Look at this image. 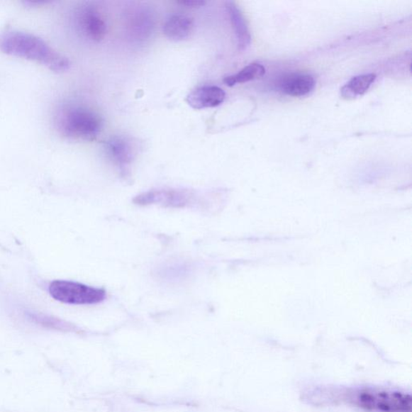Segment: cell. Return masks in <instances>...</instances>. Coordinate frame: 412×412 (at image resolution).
I'll use <instances>...</instances> for the list:
<instances>
[{
    "instance_id": "1",
    "label": "cell",
    "mask_w": 412,
    "mask_h": 412,
    "mask_svg": "<svg viewBox=\"0 0 412 412\" xmlns=\"http://www.w3.org/2000/svg\"><path fill=\"white\" fill-rule=\"evenodd\" d=\"M0 51L45 65L55 72L70 68V62L43 39L20 30H9L0 34Z\"/></svg>"
},
{
    "instance_id": "2",
    "label": "cell",
    "mask_w": 412,
    "mask_h": 412,
    "mask_svg": "<svg viewBox=\"0 0 412 412\" xmlns=\"http://www.w3.org/2000/svg\"><path fill=\"white\" fill-rule=\"evenodd\" d=\"M55 123L60 134L74 140H94L104 127L103 118L96 111L77 104L59 107Z\"/></svg>"
},
{
    "instance_id": "3",
    "label": "cell",
    "mask_w": 412,
    "mask_h": 412,
    "mask_svg": "<svg viewBox=\"0 0 412 412\" xmlns=\"http://www.w3.org/2000/svg\"><path fill=\"white\" fill-rule=\"evenodd\" d=\"M351 403L369 412H411L412 399L409 394L398 391L366 388L351 394Z\"/></svg>"
},
{
    "instance_id": "4",
    "label": "cell",
    "mask_w": 412,
    "mask_h": 412,
    "mask_svg": "<svg viewBox=\"0 0 412 412\" xmlns=\"http://www.w3.org/2000/svg\"><path fill=\"white\" fill-rule=\"evenodd\" d=\"M72 26L79 37L91 43H99L106 34L104 14L93 2L83 3L71 15Z\"/></svg>"
},
{
    "instance_id": "5",
    "label": "cell",
    "mask_w": 412,
    "mask_h": 412,
    "mask_svg": "<svg viewBox=\"0 0 412 412\" xmlns=\"http://www.w3.org/2000/svg\"><path fill=\"white\" fill-rule=\"evenodd\" d=\"M49 291L55 300L75 306H91L103 302L106 297V292L103 289L69 280L52 282Z\"/></svg>"
},
{
    "instance_id": "6",
    "label": "cell",
    "mask_w": 412,
    "mask_h": 412,
    "mask_svg": "<svg viewBox=\"0 0 412 412\" xmlns=\"http://www.w3.org/2000/svg\"><path fill=\"white\" fill-rule=\"evenodd\" d=\"M196 196L188 190L159 189L147 191L134 199L140 206L160 205L165 207L185 208L195 204Z\"/></svg>"
},
{
    "instance_id": "7",
    "label": "cell",
    "mask_w": 412,
    "mask_h": 412,
    "mask_svg": "<svg viewBox=\"0 0 412 412\" xmlns=\"http://www.w3.org/2000/svg\"><path fill=\"white\" fill-rule=\"evenodd\" d=\"M155 27V15L146 6H138L128 11L126 17V33L133 43H146L151 38Z\"/></svg>"
},
{
    "instance_id": "8",
    "label": "cell",
    "mask_w": 412,
    "mask_h": 412,
    "mask_svg": "<svg viewBox=\"0 0 412 412\" xmlns=\"http://www.w3.org/2000/svg\"><path fill=\"white\" fill-rule=\"evenodd\" d=\"M107 157L121 171H127L139 152L138 142L127 135H116L105 143Z\"/></svg>"
},
{
    "instance_id": "9",
    "label": "cell",
    "mask_w": 412,
    "mask_h": 412,
    "mask_svg": "<svg viewBox=\"0 0 412 412\" xmlns=\"http://www.w3.org/2000/svg\"><path fill=\"white\" fill-rule=\"evenodd\" d=\"M226 93L216 86H204L194 89L186 97L187 104L195 110L213 108L224 103Z\"/></svg>"
},
{
    "instance_id": "10",
    "label": "cell",
    "mask_w": 412,
    "mask_h": 412,
    "mask_svg": "<svg viewBox=\"0 0 412 412\" xmlns=\"http://www.w3.org/2000/svg\"><path fill=\"white\" fill-rule=\"evenodd\" d=\"M194 29L192 18L183 14L172 15L167 19L163 27L165 37L172 41L179 43L188 39Z\"/></svg>"
},
{
    "instance_id": "11",
    "label": "cell",
    "mask_w": 412,
    "mask_h": 412,
    "mask_svg": "<svg viewBox=\"0 0 412 412\" xmlns=\"http://www.w3.org/2000/svg\"><path fill=\"white\" fill-rule=\"evenodd\" d=\"M316 82L311 75L296 74L286 77L280 88L285 94L294 97L306 96L313 91Z\"/></svg>"
},
{
    "instance_id": "12",
    "label": "cell",
    "mask_w": 412,
    "mask_h": 412,
    "mask_svg": "<svg viewBox=\"0 0 412 412\" xmlns=\"http://www.w3.org/2000/svg\"><path fill=\"white\" fill-rule=\"evenodd\" d=\"M226 9H228L230 21L236 34L238 45L241 50H243L250 43V34L246 22L235 3L228 2Z\"/></svg>"
},
{
    "instance_id": "13",
    "label": "cell",
    "mask_w": 412,
    "mask_h": 412,
    "mask_svg": "<svg viewBox=\"0 0 412 412\" xmlns=\"http://www.w3.org/2000/svg\"><path fill=\"white\" fill-rule=\"evenodd\" d=\"M376 79L374 74L358 75L352 79L341 89L343 97L346 99H355L365 94Z\"/></svg>"
},
{
    "instance_id": "14",
    "label": "cell",
    "mask_w": 412,
    "mask_h": 412,
    "mask_svg": "<svg viewBox=\"0 0 412 412\" xmlns=\"http://www.w3.org/2000/svg\"><path fill=\"white\" fill-rule=\"evenodd\" d=\"M264 65L252 63L238 72V74L226 77L224 83L228 87H234L238 83H245L261 79L265 74Z\"/></svg>"
},
{
    "instance_id": "15",
    "label": "cell",
    "mask_w": 412,
    "mask_h": 412,
    "mask_svg": "<svg viewBox=\"0 0 412 412\" xmlns=\"http://www.w3.org/2000/svg\"><path fill=\"white\" fill-rule=\"evenodd\" d=\"M179 4L185 6V7L191 9L201 8L206 4L204 0H184V1L178 2Z\"/></svg>"
}]
</instances>
